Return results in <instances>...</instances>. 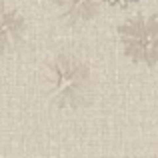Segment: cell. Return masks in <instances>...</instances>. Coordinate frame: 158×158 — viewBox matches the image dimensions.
<instances>
[{
  "mask_svg": "<svg viewBox=\"0 0 158 158\" xmlns=\"http://www.w3.org/2000/svg\"><path fill=\"white\" fill-rule=\"evenodd\" d=\"M106 2H110V4H128V2H132V0H106Z\"/></svg>",
  "mask_w": 158,
  "mask_h": 158,
  "instance_id": "obj_5",
  "label": "cell"
},
{
  "mask_svg": "<svg viewBox=\"0 0 158 158\" xmlns=\"http://www.w3.org/2000/svg\"><path fill=\"white\" fill-rule=\"evenodd\" d=\"M52 4L58 18L70 26L90 22L100 12V0H52Z\"/></svg>",
  "mask_w": 158,
  "mask_h": 158,
  "instance_id": "obj_4",
  "label": "cell"
},
{
  "mask_svg": "<svg viewBox=\"0 0 158 158\" xmlns=\"http://www.w3.org/2000/svg\"><path fill=\"white\" fill-rule=\"evenodd\" d=\"M26 20L16 8L0 2V54L12 52L26 36Z\"/></svg>",
  "mask_w": 158,
  "mask_h": 158,
  "instance_id": "obj_3",
  "label": "cell"
},
{
  "mask_svg": "<svg viewBox=\"0 0 158 158\" xmlns=\"http://www.w3.org/2000/svg\"><path fill=\"white\" fill-rule=\"evenodd\" d=\"M48 96L60 108H80L92 96L90 68L72 54H60L46 68Z\"/></svg>",
  "mask_w": 158,
  "mask_h": 158,
  "instance_id": "obj_1",
  "label": "cell"
},
{
  "mask_svg": "<svg viewBox=\"0 0 158 158\" xmlns=\"http://www.w3.org/2000/svg\"><path fill=\"white\" fill-rule=\"evenodd\" d=\"M122 52L134 64H158V14H132L118 26Z\"/></svg>",
  "mask_w": 158,
  "mask_h": 158,
  "instance_id": "obj_2",
  "label": "cell"
}]
</instances>
